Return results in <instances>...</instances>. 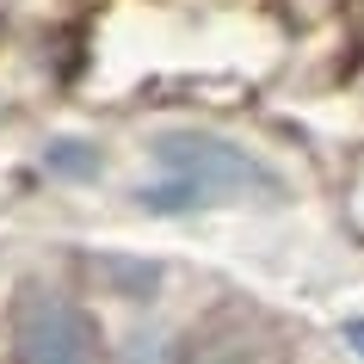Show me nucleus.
<instances>
[{"mask_svg":"<svg viewBox=\"0 0 364 364\" xmlns=\"http://www.w3.org/2000/svg\"><path fill=\"white\" fill-rule=\"evenodd\" d=\"M142 154H149V179L130 186V210L154 216V223H186V216L241 210V204L266 210L290 198V179L278 173L272 154H259L253 142L216 130V124H198V117L154 124L142 136Z\"/></svg>","mask_w":364,"mask_h":364,"instance_id":"f257e3e1","label":"nucleus"},{"mask_svg":"<svg viewBox=\"0 0 364 364\" xmlns=\"http://www.w3.org/2000/svg\"><path fill=\"white\" fill-rule=\"evenodd\" d=\"M0 364H105V321L68 272H25L6 290Z\"/></svg>","mask_w":364,"mask_h":364,"instance_id":"f03ea898","label":"nucleus"},{"mask_svg":"<svg viewBox=\"0 0 364 364\" xmlns=\"http://www.w3.org/2000/svg\"><path fill=\"white\" fill-rule=\"evenodd\" d=\"M80 290H87V303H124L130 315H154V303L167 296V266L149 259V253H124V247H93L68 272Z\"/></svg>","mask_w":364,"mask_h":364,"instance_id":"7ed1b4c3","label":"nucleus"},{"mask_svg":"<svg viewBox=\"0 0 364 364\" xmlns=\"http://www.w3.org/2000/svg\"><path fill=\"white\" fill-rule=\"evenodd\" d=\"M186 352L192 327L167 315H130L117 333H105V364H186Z\"/></svg>","mask_w":364,"mask_h":364,"instance_id":"20e7f679","label":"nucleus"},{"mask_svg":"<svg viewBox=\"0 0 364 364\" xmlns=\"http://www.w3.org/2000/svg\"><path fill=\"white\" fill-rule=\"evenodd\" d=\"M105 167H112L105 142L99 136H80V130H56V136H43V149H38V173L56 179V186H75V192L80 186H99Z\"/></svg>","mask_w":364,"mask_h":364,"instance_id":"39448f33","label":"nucleus"},{"mask_svg":"<svg viewBox=\"0 0 364 364\" xmlns=\"http://www.w3.org/2000/svg\"><path fill=\"white\" fill-rule=\"evenodd\" d=\"M340 346H346V358L364 364V315H346L340 321Z\"/></svg>","mask_w":364,"mask_h":364,"instance_id":"423d86ee","label":"nucleus"}]
</instances>
